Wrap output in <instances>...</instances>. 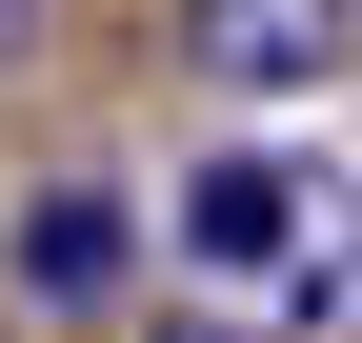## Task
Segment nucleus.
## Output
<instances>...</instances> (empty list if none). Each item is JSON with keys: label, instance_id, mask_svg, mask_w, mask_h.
I'll return each mask as SVG.
<instances>
[{"label": "nucleus", "instance_id": "nucleus-1", "mask_svg": "<svg viewBox=\"0 0 362 343\" xmlns=\"http://www.w3.org/2000/svg\"><path fill=\"white\" fill-rule=\"evenodd\" d=\"M362 0H181V61L202 81H342Z\"/></svg>", "mask_w": 362, "mask_h": 343}, {"label": "nucleus", "instance_id": "nucleus-2", "mask_svg": "<svg viewBox=\"0 0 362 343\" xmlns=\"http://www.w3.org/2000/svg\"><path fill=\"white\" fill-rule=\"evenodd\" d=\"M21 21H40V0H0V61H21Z\"/></svg>", "mask_w": 362, "mask_h": 343}, {"label": "nucleus", "instance_id": "nucleus-3", "mask_svg": "<svg viewBox=\"0 0 362 343\" xmlns=\"http://www.w3.org/2000/svg\"><path fill=\"white\" fill-rule=\"evenodd\" d=\"M181 343H202V323H181Z\"/></svg>", "mask_w": 362, "mask_h": 343}]
</instances>
